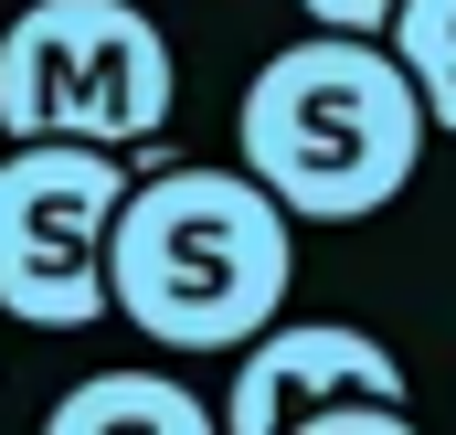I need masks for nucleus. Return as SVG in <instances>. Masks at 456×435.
Wrapping results in <instances>:
<instances>
[{
    "mask_svg": "<svg viewBox=\"0 0 456 435\" xmlns=\"http://www.w3.org/2000/svg\"><path fill=\"white\" fill-rule=\"evenodd\" d=\"M382 43H393V64L414 75L425 127H436V138H456V0H393Z\"/></svg>",
    "mask_w": 456,
    "mask_h": 435,
    "instance_id": "obj_7",
    "label": "nucleus"
},
{
    "mask_svg": "<svg viewBox=\"0 0 456 435\" xmlns=\"http://www.w3.org/2000/svg\"><path fill=\"white\" fill-rule=\"evenodd\" d=\"M297 11H308L319 32H382V21H393V0H297Z\"/></svg>",
    "mask_w": 456,
    "mask_h": 435,
    "instance_id": "obj_8",
    "label": "nucleus"
},
{
    "mask_svg": "<svg viewBox=\"0 0 456 435\" xmlns=\"http://www.w3.org/2000/svg\"><path fill=\"white\" fill-rule=\"evenodd\" d=\"M297 287V213L244 160H138L107 223V319L159 350H244Z\"/></svg>",
    "mask_w": 456,
    "mask_h": 435,
    "instance_id": "obj_1",
    "label": "nucleus"
},
{
    "mask_svg": "<svg viewBox=\"0 0 456 435\" xmlns=\"http://www.w3.org/2000/svg\"><path fill=\"white\" fill-rule=\"evenodd\" d=\"M181 53L138 0H21L0 21V138L159 149Z\"/></svg>",
    "mask_w": 456,
    "mask_h": 435,
    "instance_id": "obj_3",
    "label": "nucleus"
},
{
    "mask_svg": "<svg viewBox=\"0 0 456 435\" xmlns=\"http://www.w3.org/2000/svg\"><path fill=\"white\" fill-rule=\"evenodd\" d=\"M330 393H403V361L361 319H287L276 308V319L233 350V393L213 414H224V435H287L308 404H330Z\"/></svg>",
    "mask_w": 456,
    "mask_h": 435,
    "instance_id": "obj_5",
    "label": "nucleus"
},
{
    "mask_svg": "<svg viewBox=\"0 0 456 435\" xmlns=\"http://www.w3.org/2000/svg\"><path fill=\"white\" fill-rule=\"evenodd\" d=\"M436 127L414 75L393 64L382 32H297L287 53H265L244 75L233 107V160L287 202L297 223H371L393 213L425 170Z\"/></svg>",
    "mask_w": 456,
    "mask_h": 435,
    "instance_id": "obj_2",
    "label": "nucleus"
},
{
    "mask_svg": "<svg viewBox=\"0 0 456 435\" xmlns=\"http://www.w3.org/2000/svg\"><path fill=\"white\" fill-rule=\"evenodd\" d=\"M127 181H138V149L0 138V319L11 329L107 319V223Z\"/></svg>",
    "mask_w": 456,
    "mask_h": 435,
    "instance_id": "obj_4",
    "label": "nucleus"
},
{
    "mask_svg": "<svg viewBox=\"0 0 456 435\" xmlns=\"http://www.w3.org/2000/svg\"><path fill=\"white\" fill-rule=\"evenodd\" d=\"M43 435H224V414L170 372H86L75 393H53Z\"/></svg>",
    "mask_w": 456,
    "mask_h": 435,
    "instance_id": "obj_6",
    "label": "nucleus"
}]
</instances>
